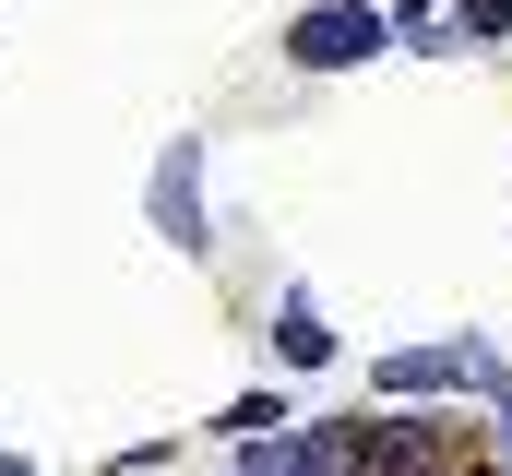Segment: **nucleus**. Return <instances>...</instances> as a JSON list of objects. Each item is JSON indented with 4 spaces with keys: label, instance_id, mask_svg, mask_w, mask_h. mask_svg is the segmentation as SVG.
<instances>
[{
    "label": "nucleus",
    "instance_id": "obj_1",
    "mask_svg": "<svg viewBox=\"0 0 512 476\" xmlns=\"http://www.w3.org/2000/svg\"><path fill=\"white\" fill-rule=\"evenodd\" d=\"M382 48H393L382 0H322V12L286 24V72H358V60H382Z\"/></svg>",
    "mask_w": 512,
    "mask_h": 476
},
{
    "label": "nucleus",
    "instance_id": "obj_2",
    "mask_svg": "<svg viewBox=\"0 0 512 476\" xmlns=\"http://www.w3.org/2000/svg\"><path fill=\"white\" fill-rule=\"evenodd\" d=\"M334 453H346V476H429V465H453V429H429V417H334Z\"/></svg>",
    "mask_w": 512,
    "mask_h": 476
},
{
    "label": "nucleus",
    "instance_id": "obj_3",
    "mask_svg": "<svg viewBox=\"0 0 512 476\" xmlns=\"http://www.w3.org/2000/svg\"><path fill=\"white\" fill-rule=\"evenodd\" d=\"M155 238H167V250H215V238H203V131H179V143L155 155Z\"/></svg>",
    "mask_w": 512,
    "mask_h": 476
},
{
    "label": "nucleus",
    "instance_id": "obj_4",
    "mask_svg": "<svg viewBox=\"0 0 512 476\" xmlns=\"http://www.w3.org/2000/svg\"><path fill=\"white\" fill-rule=\"evenodd\" d=\"M239 476H346V453H334V417L322 429H262V441H239Z\"/></svg>",
    "mask_w": 512,
    "mask_h": 476
},
{
    "label": "nucleus",
    "instance_id": "obj_5",
    "mask_svg": "<svg viewBox=\"0 0 512 476\" xmlns=\"http://www.w3.org/2000/svg\"><path fill=\"white\" fill-rule=\"evenodd\" d=\"M274 357H286V369H334V334H322V310H310L298 286L274 298Z\"/></svg>",
    "mask_w": 512,
    "mask_h": 476
},
{
    "label": "nucleus",
    "instance_id": "obj_6",
    "mask_svg": "<svg viewBox=\"0 0 512 476\" xmlns=\"http://www.w3.org/2000/svg\"><path fill=\"white\" fill-rule=\"evenodd\" d=\"M393 48H453V0H393Z\"/></svg>",
    "mask_w": 512,
    "mask_h": 476
},
{
    "label": "nucleus",
    "instance_id": "obj_7",
    "mask_svg": "<svg viewBox=\"0 0 512 476\" xmlns=\"http://www.w3.org/2000/svg\"><path fill=\"white\" fill-rule=\"evenodd\" d=\"M262 429H286V405H274V393H239V405L215 417V441H262Z\"/></svg>",
    "mask_w": 512,
    "mask_h": 476
},
{
    "label": "nucleus",
    "instance_id": "obj_8",
    "mask_svg": "<svg viewBox=\"0 0 512 476\" xmlns=\"http://www.w3.org/2000/svg\"><path fill=\"white\" fill-rule=\"evenodd\" d=\"M453 36L477 48V36H512V0H453Z\"/></svg>",
    "mask_w": 512,
    "mask_h": 476
},
{
    "label": "nucleus",
    "instance_id": "obj_9",
    "mask_svg": "<svg viewBox=\"0 0 512 476\" xmlns=\"http://www.w3.org/2000/svg\"><path fill=\"white\" fill-rule=\"evenodd\" d=\"M0 476H24V465H0Z\"/></svg>",
    "mask_w": 512,
    "mask_h": 476
}]
</instances>
